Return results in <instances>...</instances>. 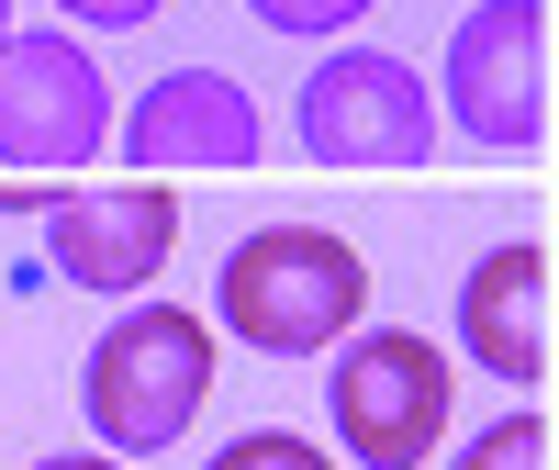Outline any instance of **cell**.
Returning a JSON list of instances; mask_svg holds the SVG:
<instances>
[{
	"label": "cell",
	"instance_id": "cell-7",
	"mask_svg": "<svg viewBox=\"0 0 559 470\" xmlns=\"http://www.w3.org/2000/svg\"><path fill=\"white\" fill-rule=\"evenodd\" d=\"M168 247H179V202H168V179H123V191H57V213H45V258H57L68 292H146Z\"/></svg>",
	"mask_w": 559,
	"mask_h": 470
},
{
	"label": "cell",
	"instance_id": "cell-12",
	"mask_svg": "<svg viewBox=\"0 0 559 470\" xmlns=\"http://www.w3.org/2000/svg\"><path fill=\"white\" fill-rule=\"evenodd\" d=\"M247 12L269 34H347V23H369V0H247Z\"/></svg>",
	"mask_w": 559,
	"mask_h": 470
},
{
	"label": "cell",
	"instance_id": "cell-16",
	"mask_svg": "<svg viewBox=\"0 0 559 470\" xmlns=\"http://www.w3.org/2000/svg\"><path fill=\"white\" fill-rule=\"evenodd\" d=\"M0 34H12V0H0Z\"/></svg>",
	"mask_w": 559,
	"mask_h": 470
},
{
	"label": "cell",
	"instance_id": "cell-8",
	"mask_svg": "<svg viewBox=\"0 0 559 470\" xmlns=\"http://www.w3.org/2000/svg\"><path fill=\"white\" fill-rule=\"evenodd\" d=\"M123 157L146 179L157 168H258V102L224 68H179L123 113Z\"/></svg>",
	"mask_w": 559,
	"mask_h": 470
},
{
	"label": "cell",
	"instance_id": "cell-11",
	"mask_svg": "<svg viewBox=\"0 0 559 470\" xmlns=\"http://www.w3.org/2000/svg\"><path fill=\"white\" fill-rule=\"evenodd\" d=\"M213 470H336V459H324L313 437H292V426H258V437H236V448H224Z\"/></svg>",
	"mask_w": 559,
	"mask_h": 470
},
{
	"label": "cell",
	"instance_id": "cell-10",
	"mask_svg": "<svg viewBox=\"0 0 559 470\" xmlns=\"http://www.w3.org/2000/svg\"><path fill=\"white\" fill-rule=\"evenodd\" d=\"M448 470H548V414H503V426H481Z\"/></svg>",
	"mask_w": 559,
	"mask_h": 470
},
{
	"label": "cell",
	"instance_id": "cell-14",
	"mask_svg": "<svg viewBox=\"0 0 559 470\" xmlns=\"http://www.w3.org/2000/svg\"><path fill=\"white\" fill-rule=\"evenodd\" d=\"M68 179H0V213H57Z\"/></svg>",
	"mask_w": 559,
	"mask_h": 470
},
{
	"label": "cell",
	"instance_id": "cell-2",
	"mask_svg": "<svg viewBox=\"0 0 559 470\" xmlns=\"http://www.w3.org/2000/svg\"><path fill=\"white\" fill-rule=\"evenodd\" d=\"M369 303V258L324 224H269L224 258V325L258 348V359H313L336 348Z\"/></svg>",
	"mask_w": 559,
	"mask_h": 470
},
{
	"label": "cell",
	"instance_id": "cell-3",
	"mask_svg": "<svg viewBox=\"0 0 559 470\" xmlns=\"http://www.w3.org/2000/svg\"><path fill=\"white\" fill-rule=\"evenodd\" d=\"M112 146V79L68 34H0V168L68 179Z\"/></svg>",
	"mask_w": 559,
	"mask_h": 470
},
{
	"label": "cell",
	"instance_id": "cell-15",
	"mask_svg": "<svg viewBox=\"0 0 559 470\" xmlns=\"http://www.w3.org/2000/svg\"><path fill=\"white\" fill-rule=\"evenodd\" d=\"M34 470H123V459H34Z\"/></svg>",
	"mask_w": 559,
	"mask_h": 470
},
{
	"label": "cell",
	"instance_id": "cell-13",
	"mask_svg": "<svg viewBox=\"0 0 559 470\" xmlns=\"http://www.w3.org/2000/svg\"><path fill=\"white\" fill-rule=\"evenodd\" d=\"M68 23H90V34H123V23H157L168 0H57Z\"/></svg>",
	"mask_w": 559,
	"mask_h": 470
},
{
	"label": "cell",
	"instance_id": "cell-9",
	"mask_svg": "<svg viewBox=\"0 0 559 470\" xmlns=\"http://www.w3.org/2000/svg\"><path fill=\"white\" fill-rule=\"evenodd\" d=\"M459 348H471L503 392L548 381V247H537V235L492 247L471 280H459Z\"/></svg>",
	"mask_w": 559,
	"mask_h": 470
},
{
	"label": "cell",
	"instance_id": "cell-5",
	"mask_svg": "<svg viewBox=\"0 0 559 470\" xmlns=\"http://www.w3.org/2000/svg\"><path fill=\"white\" fill-rule=\"evenodd\" d=\"M336 448L358 470H426V448L448 437V359L414 325H369L336 348Z\"/></svg>",
	"mask_w": 559,
	"mask_h": 470
},
{
	"label": "cell",
	"instance_id": "cell-4",
	"mask_svg": "<svg viewBox=\"0 0 559 470\" xmlns=\"http://www.w3.org/2000/svg\"><path fill=\"white\" fill-rule=\"evenodd\" d=\"M448 124L492 157L548 146V0H481L448 34Z\"/></svg>",
	"mask_w": 559,
	"mask_h": 470
},
{
	"label": "cell",
	"instance_id": "cell-1",
	"mask_svg": "<svg viewBox=\"0 0 559 470\" xmlns=\"http://www.w3.org/2000/svg\"><path fill=\"white\" fill-rule=\"evenodd\" d=\"M202 392H213V325L179 314V303H134L123 325H102V348L79 369V403H90L112 459H146L168 437H191Z\"/></svg>",
	"mask_w": 559,
	"mask_h": 470
},
{
	"label": "cell",
	"instance_id": "cell-6",
	"mask_svg": "<svg viewBox=\"0 0 559 470\" xmlns=\"http://www.w3.org/2000/svg\"><path fill=\"white\" fill-rule=\"evenodd\" d=\"M302 146L324 168H414L437 146V102H426V79H414L403 57H381V45H347V57H324L302 79Z\"/></svg>",
	"mask_w": 559,
	"mask_h": 470
}]
</instances>
